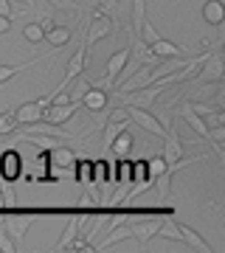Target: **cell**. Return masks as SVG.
Returning a JSON list of instances; mask_svg holds the SVG:
<instances>
[{
    "instance_id": "1",
    "label": "cell",
    "mask_w": 225,
    "mask_h": 253,
    "mask_svg": "<svg viewBox=\"0 0 225 253\" xmlns=\"http://www.w3.org/2000/svg\"><path fill=\"white\" fill-rule=\"evenodd\" d=\"M225 65H223V51L217 48L206 56V62L200 65L197 76H191V84H208V82H223Z\"/></svg>"
},
{
    "instance_id": "2",
    "label": "cell",
    "mask_w": 225,
    "mask_h": 253,
    "mask_svg": "<svg viewBox=\"0 0 225 253\" xmlns=\"http://www.w3.org/2000/svg\"><path fill=\"white\" fill-rule=\"evenodd\" d=\"M127 107V116H130V124L146 129L149 135H158V138H166V129L161 126V121L155 118L152 110H144V107H133V104H124Z\"/></svg>"
},
{
    "instance_id": "3",
    "label": "cell",
    "mask_w": 225,
    "mask_h": 253,
    "mask_svg": "<svg viewBox=\"0 0 225 253\" xmlns=\"http://www.w3.org/2000/svg\"><path fill=\"white\" fill-rule=\"evenodd\" d=\"M90 26L85 28V40H82V42H85V48H90V45H96V42H99V40H104V37H110L113 34V20H107L104 17V11H93V14H90Z\"/></svg>"
},
{
    "instance_id": "4",
    "label": "cell",
    "mask_w": 225,
    "mask_h": 253,
    "mask_svg": "<svg viewBox=\"0 0 225 253\" xmlns=\"http://www.w3.org/2000/svg\"><path fill=\"white\" fill-rule=\"evenodd\" d=\"M34 225V214H28V211H20V214H11L9 219H3V228H6V234L14 239V242H23L28 234V228Z\"/></svg>"
},
{
    "instance_id": "5",
    "label": "cell",
    "mask_w": 225,
    "mask_h": 253,
    "mask_svg": "<svg viewBox=\"0 0 225 253\" xmlns=\"http://www.w3.org/2000/svg\"><path fill=\"white\" fill-rule=\"evenodd\" d=\"M85 68H88V48H85V42H82V45L76 48V54L68 59V68H65V76H62V82H59V84L68 90V87L73 84V79L85 73Z\"/></svg>"
},
{
    "instance_id": "6",
    "label": "cell",
    "mask_w": 225,
    "mask_h": 253,
    "mask_svg": "<svg viewBox=\"0 0 225 253\" xmlns=\"http://www.w3.org/2000/svg\"><path fill=\"white\" fill-rule=\"evenodd\" d=\"M152 82V68L149 65H141L138 71H133L130 76H127L124 82H118L116 93H130V90H141V87H146Z\"/></svg>"
},
{
    "instance_id": "7",
    "label": "cell",
    "mask_w": 225,
    "mask_h": 253,
    "mask_svg": "<svg viewBox=\"0 0 225 253\" xmlns=\"http://www.w3.org/2000/svg\"><path fill=\"white\" fill-rule=\"evenodd\" d=\"M161 222H163V217H152V219L133 222V225H130V234H133V239H138V242H141V248H146V242H152V239H155V234H158Z\"/></svg>"
},
{
    "instance_id": "8",
    "label": "cell",
    "mask_w": 225,
    "mask_h": 253,
    "mask_svg": "<svg viewBox=\"0 0 225 253\" xmlns=\"http://www.w3.org/2000/svg\"><path fill=\"white\" fill-rule=\"evenodd\" d=\"M183 141L178 138V132H166V138H163V158H166V163H169L172 172H178V163L183 161Z\"/></svg>"
},
{
    "instance_id": "9",
    "label": "cell",
    "mask_w": 225,
    "mask_h": 253,
    "mask_svg": "<svg viewBox=\"0 0 225 253\" xmlns=\"http://www.w3.org/2000/svg\"><path fill=\"white\" fill-rule=\"evenodd\" d=\"M79 104L88 110V113H99V110L110 107V93H104V90H99V87H93V84H90L88 93L82 96Z\"/></svg>"
},
{
    "instance_id": "10",
    "label": "cell",
    "mask_w": 225,
    "mask_h": 253,
    "mask_svg": "<svg viewBox=\"0 0 225 253\" xmlns=\"http://www.w3.org/2000/svg\"><path fill=\"white\" fill-rule=\"evenodd\" d=\"M180 228V242L183 245H189L191 251H200V253H214V248L206 242V236H200L194 228H189V225H178Z\"/></svg>"
},
{
    "instance_id": "11",
    "label": "cell",
    "mask_w": 225,
    "mask_h": 253,
    "mask_svg": "<svg viewBox=\"0 0 225 253\" xmlns=\"http://www.w3.org/2000/svg\"><path fill=\"white\" fill-rule=\"evenodd\" d=\"M20 169H23L20 155L14 152V149H3V155H0V174H3L6 180H17Z\"/></svg>"
},
{
    "instance_id": "12",
    "label": "cell",
    "mask_w": 225,
    "mask_h": 253,
    "mask_svg": "<svg viewBox=\"0 0 225 253\" xmlns=\"http://www.w3.org/2000/svg\"><path fill=\"white\" fill-rule=\"evenodd\" d=\"M124 239H133V234H130V225H127V222H121V225L110 228L107 234H104V239H101V242L96 245V251H99V253H104V251H110L113 245L124 242Z\"/></svg>"
},
{
    "instance_id": "13",
    "label": "cell",
    "mask_w": 225,
    "mask_h": 253,
    "mask_svg": "<svg viewBox=\"0 0 225 253\" xmlns=\"http://www.w3.org/2000/svg\"><path fill=\"white\" fill-rule=\"evenodd\" d=\"M127 59H130V45H124V48H118L116 54L107 59V68H104V79H110L113 84H116V79H118V73H121V68L127 65Z\"/></svg>"
},
{
    "instance_id": "14",
    "label": "cell",
    "mask_w": 225,
    "mask_h": 253,
    "mask_svg": "<svg viewBox=\"0 0 225 253\" xmlns=\"http://www.w3.org/2000/svg\"><path fill=\"white\" fill-rule=\"evenodd\" d=\"M178 116L183 118L186 124H189V129H194V132H197L203 141H208V126H206V121H203V116H197V113L189 107V104H183V107L178 110Z\"/></svg>"
},
{
    "instance_id": "15",
    "label": "cell",
    "mask_w": 225,
    "mask_h": 253,
    "mask_svg": "<svg viewBox=\"0 0 225 253\" xmlns=\"http://www.w3.org/2000/svg\"><path fill=\"white\" fill-rule=\"evenodd\" d=\"M14 118H17V124H34V121H40L43 118V107L37 104V101H26V104H20V107H14Z\"/></svg>"
},
{
    "instance_id": "16",
    "label": "cell",
    "mask_w": 225,
    "mask_h": 253,
    "mask_svg": "<svg viewBox=\"0 0 225 253\" xmlns=\"http://www.w3.org/2000/svg\"><path fill=\"white\" fill-rule=\"evenodd\" d=\"M43 40H45L51 48H65L68 42H71V28L54 26V23H51V26L45 28V37H43Z\"/></svg>"
},
{
    "instance_id": "17",
    "label": "cell",
    "mask_w": 225,
    "mask_h": 253,
    "mask_svg": "<svg viewBox=\"0 0 225 253\" xmlns=\"http://www.w3.org/2000/svg\"><path fill=\"white\" fill-rule=\"evenodd\" d=\"M23 141H28V144H34L37 149H45V152H54V149H59V138H54V135H43V132H23Z\"/></svg>"
},
{
    "instance_id": "18",
    "label": "cell",
    "mask_w": 225,
    "mask_h": 253,
    "mask_svg": "<svg viewBox=\"0 0 225 253\" xmlns=\"http://www.w3.org/2000/svg\"><path fill=\"white\" fill-rule=\"evenodd\" d=\"M203 20H206L208 26H223V20H225L223 0H206L203 3Z\"/></svg>"
},
{
    "instance_id": "19",
    "label": "cell",
    "mask_w": 225,
    "mask_h": 253,
    "mask_svg": "<svg viewBox=\"0 0 225 253\" xmlns=\"http://www.w3.org/2000/svg\"><path fill=\"white\" fill-rule=\"evenodd\" d=\"M79 219H82L79 214H71V217H68V228L62 231L59 242L54 245V251H56V253H59V251H68V245H71L76 236H79Z\"/></svg>"
},
{
    "instance_id": "20",
    "label": "cell",
    "mask_w": 225,
    "mask_h": 253,
    "mask_svg": "<svg viewBox=\"0 0 225 253\" xmlns=\"http://www.w3.org/2000/svg\"><path fill=\"white\" fill-rule=\"evenodd\" d=\"M149 48H152V54L158 56V59H178V56L183 54V48L175 45V42H169V40H163V37L161 40H155Z\"/></svg>"
},
{
    "instance_id": "21",
    "label": "cell",
    "mask_w": 225,
    "mask_h": 253,
    "mask_svg": "<svg viewBox=\"0 0 225 253\" xmlns=\"http://www.w3.org/2000/svg\"><path fill=\"white\" fill-rule=\"evenodd\" d=\"M130 149H133V138H130V132H118L116 135V141H113V144H110V149H107V155L113 152V158H121V161H124L127 155H130Z\"/></svg>"
},
{
    "instance_id": "22",
    "label": "cell",
    "mask_w": 225,
    "mask_h": 253,
    "mask_svg": "<svg viewBox=\"0 0 225 253\" xmlns=\"http://www.w3.org/2000/svg\"><path fill=\"white\" fill-rule=\"evenodd\" d=\"M51 26V20H43V23H28L26 28H23V37H26L31 45H40L45 37V28Z\"/></svg>"
},
{
    "instance_id": "23",
    "label": "cell",
    "mask_w": 225,
    "mask_h": 253,
    "mask_svg": "<svg viewBox=\"0 0 225 253\" xmlns=\"http://www.w3.org/2000/svg\"><path fill=\"white\" fill-rule=\"evenodd\" d=\"M37 62H43L40 56L37 59H31V62H17V65H0V84H6V82L11 79V76H17L20 71H26V68H34Z\"/></svg>"
},
{
    "instance_id": "24",
    "label": "cell",
    "mask_w": 225,
    "mask_h": 253,
    "mask_svg": "<svg viewBox=\"0 0 225 253\" xmlns=\"http://www.w3.org/2000/svg\"><path fill=\"white\" fill-rule=\"evenodd\" d=\"M155 236H161V239H169V242H180V228H178V219H172V217H163L161 228H158V234Z\"/></svg>"
},
{
    "instance_id": "25",
    "label": "cell",
    "mask_w": 225,
    "mask_h": 253,
    "mask_svg": "<svg viewBox=\"0 0 225 253\" xmlns=\"http://www.w3.org/2000/svg\"><path fill=\"white\" fill-rule=\"evenodd\" d=\"M172 169H166V172H161L158 177H152V183L158 186V197L161 200H169V194H172Z\"/></svg>"
},
{
    "instance_id": "26",
    "label": "cell",
    "mask_w": 225,
    "mask_h": 253,
    "mask_svg": "<svg viewBox=\"0 0 225 253\" xmlns=\"http://www.w3.org/2000/svg\"><path fill=\"white\" fill-rule=\"evenodd\" d=\"M146 20V0H133V31L138 34L141 23Z\"/></svg>"
},
{
    "instance_id": "27",
    "label": "cell",
    "mask_w": 225,
    "mask_h": 253,
    "mask_svg": "<svg viewBox=\"0 0 225 253\" xmlns=\"http://www.w3.org/2000/svg\"><path fill=\"white\" fill-rule=\"evenodd\" d=\"M17 129V118H14V110H6L0 113V135H9Z\"/></svg>"
},
{
    "instance_id": "28",
    "label": "cell",
    "mask_w": 225,
    "mask_h": 253,
    "mask_svg": "<svg viewBox=\"0 0 225 253\" xmlns=\"http://www.w3.org/2000/svg\"><path fill=\"white\" fill-rule=\"evenodd\" d=\"M146 169H149V177H158L161 172H166V169H169V163H166V158H163V155H155V158H149V161H146Z\"/></svg>"
},
{
    "instance_id": "29",
    "label": "cell",
    "mask_w": 225,
    "mask_h": 253,
    "mask_svg": "<svg viewBox=\"0 0 225 253\" xmlns=\"http://www.w3.org/2000/svg\"><path fill=\"white\" fill-rule=\"evenodd\" d=\"M0 251L3 253H17V242L6 234V228H0Z\"/></svg>"
},
{
    "instance_id": "30",
    "label": "cell",
    "mask_w": 225,
    "mask_h": 253,
    "mask_svg": "<svg viewBox=\"0 0 225 253\" xmlns=\"http://www.w3.org/2000/svg\"><path fill=\"white\" fill-rule=\"evenodd\" d=\"M208 144H225V124L208 126Z\"/></svg>"
},
{
    "instance_id": "31",
    "label": "cell",
    "mask_w": 225,
    "mask_h": 253,
    "mask_svg": "<svg viewBox=\"0 0 225 253\" xmlns=\"http://www.w3.org/2000/svg\"><path fill=\"white\" fill-rule=\"evenodd\" d=\"M203 121H206V126H220V124H225V113H220V110H211L208 116H203Z\"/></svg>"
},
{
    "instance_id": "32",
    "label": "cell",
    "mask_w": 225,
    "mask_h": 253,
    "mask_svg": "<svg viewBox=\"0 0 225 253\" xmlns=\"http://www.w3.org/2000/svg\"><path fill=\"white\" fill-rule=\"evenodd\" d=\"M54 163H59V166H71V163H73V155L62 149V152H56V155H54Z\"/></svg>"
},
{
    "instance_id": "33",
    "label": "cell",
    "mask_w": 225,
    "mask_h": 253,
    "mask_svg": "<svg viewBox=\"0 0 225 253\" xmlns=\"http://www.w3.org/2000/svg\"><path fill=\"white\" fill-rule=\"evenodd\" d=\"M0 17H14V6H11V0H0Z\"/></svg>"
},
{
    "instance_id": "34",
    "label": "cell",
    "mask_w": 225,
    "mask_h": 253,
    "mask_svg": "<svg viewBox=\"0 0 225 253\" xmlns=\"http://www.w3.org/2000/svg\"><path fill=\"white\" fill-rule=\"evenodd\" d=\"M51 3H54L56 9H68V11L76 9V3H73V0H51Z\"/></svg>"
},
{
    "instance_id": "35",
    "label": "cell",
    "mask_w": 225,
    "mask_h": 253,
    "mask_svg": "<svg viewBox=\"0 0 225 253\" xmlns=\"http://www.w3.org/2000/svg\"><path fill=\"white\" fill-rule=\"evenodd\" d=\"M116 3L118 0H99V6H101L99 11H116Z\"/></svg>"
},
{
    "instance_id": "36",
    "label": "cell",
    "mask_w": 225,
    "mask_h": 253,
    "mask_svg": "<svg viewBox=\"0 0 225 253\" xmlns=\"http://www.w3.org/2000/svg\"><path fill=\"white\" fill-rule=\"evenodd\" d=\"M11 31V17H0V34H9Z\"/></svg>"
},
{
    "instance_id": "37",
    "label": "cell",
    "mask_w": 225,
    "mask_h": 253,
    "mask_svg": "<svg viewBox=\"0 0 225 253\" xmlns=\"http://www.w3.org/2000/svg\"><path fill=\"white\" fill-rule=\"evenodd\" d=\"M17 3H26V11H34V0H17Z\"/></svg>"
},
{
    "instance_id": "38",
    "label": "cell",
    "mask_w": 225,
    "mask_h": 253,
    "mask_svg": "<svg viewBox=\"0 0 225 253\" xmlns=\"http://www.w3.org/2000/svg\"><path fill=\"white\" fill-rule=\"evenodd\" d=\"M3 206H6V200H3V194H0V208H3Z\"/></svg>"
}]
</instances>
